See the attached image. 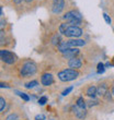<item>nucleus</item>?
Returning <instances> with one entry per match:
<instances>
[{"instance_id":"f257e3e1","label":"nucleus","mask_w":114,"mask_h":120,"mask_svg":"<svg viewBox=\"0 0 114 120\" xmlns=\"http://www.w3.org/2000/svg\"><path fill=\"white\" fill-rule=\"evenodd\" d=\"M37 70V66L34 61H31V60H28V61H24L22 63V66L20 68V75L22 78H28V76L35 74Z\"/></svg>"},{"instance_id":"f03ea898","label":"nucleus","mask_w":114,"mask_h":120,"mask_svg":"<svg viewBox=\"0 0 114 120\" xmlns=\"http://www.w3.org/2000/svg\"><path fill=\"white\" fill-rule=\"evenodd\" d=\"M64 20L66 21L69 25H73V26H78L79 24H81L82 22V16L78 11L71 10L64 15Z\"/></svg>"},{"instance_id":"7ed1b4c3","label":"nucleus","mask_w":114,"mask_h":120,"mask_svg":"<svg viewBox=\"0 0 114 120\" xmlns=\"http://www.w3.org/2000/svg\"><path fill=\"white\" fill-rule=\"evenodd\" d=\"M58 79L63 82H69V81H73L79 76V72L75 69H65L58 72Z\"/></svg>"},{"instance_id":"20e7f679","label":"nucleus","mask_w":114,"mask_h":120,"mask_svg":"<svg viewBox=\"0 0 114 120\" xmlns=\"http://www.w3.org/2000/svg\"><path fill=\"white\" fill-rule=\"evenodd\" d=\"M83 45H86V41L83 39H69V41H61L58 45V50L60 52H64L68 48L79 47V46H83Z\"/></svg>"},{"instance_id":"39448f33","label":"nucleus","mask_w":114,"mask_h":120,"mask_svg":"<svg viewBox=\"0 0 114 120\" xmlns=\"http://www.w3.org/2000/svg\"><path fill=\"white\" fill-rule=\"evenodd\" d=\"M0 58L7 64H13V63H16V59H18L13 52H11L9 50H6V49H1L0 50Z\"/></svg>"},{"instance_id":"423d86ee","label":"nucleus","mask_w":114,"mask_h":120,"mask_svg":"<svg viewBox=\"0 0 114 120\" xmlns=\"http://www.w3.org/2000/svg\"><path fill=\"white\" fill-rule=\"evenodd\" d=\"M64 35L66 37H69V38H76V37H79L82 35V30L80 29L79 26H73V25H69L67 27V30L65 31Z\"/></svg>"},{"instance_id":"0eeeda50","label":"nucleus","mask_w":114,"mask_h":120,"mask_svg":"<svg viewBox=\"0 0 114 120\" xmlns=\"http://www.w3.org/2000/svg\"><path fill=\"white\" fill-rule=\"evenodd\" d=\"M65 8V0H53V7H52V11L55 14H58L64 10Z\"/></svg>"},{"instance_id":"6e6552de","label":"nucleus","mask_w":114,"mask_h":120,"mask_svg":"<svg viewBox=\"0 0 114 120\" xmlns=\"http://www.w3.org/2000/svg\"><path fill=\"white\" fill-rule=\"evenodd\" d=\"M41 83L42 85L44 86H49L54 83V78H53V75L51 73H44L41 76Z\"/></svg>"},{"instance_id":"1a4fd4ad","label":"nucleus","mask_w":114,"mask_h":120,"mask_svg":"<svg viewBox=\"0 0 114 120\" xmlns=\"http://www.w3.org/2000/svg\"><path fill=\"white\" fill-rule=\"evenodd\" d=\"M68 66H69L70 69H79V68H81V66H82V61H81V59L78 57H75V58H71V59H69V61H68Z\"/></svg>"},{"instance_id":"9d476101","label":"nucleus","mask_w":114,"mask_h":120,"mask_svg":"<svg viewBox=\"0 0 114 120\" xmlns=\"http://www.w3.org/2000/svg\"><path fill=\"white\" fill-rule=\"evenodd\" d=\"M64 57L68 58V59H71V58L77 57V55H79V50L76 49V48H68L67 50H65L63 52Z\"/></svg>"},{"instance_id":"9b49d317","label":"nucleus","mask_w":114,"mask_h":120,"mask_svg":"<svg viewBox=\"0 0 114 120\" xmlns=\"http://www.w3.org/2000/svg\"><path fill=\"white\" fill-rule=\"evenodd\" d=\"M97 94H98V89H97V86H94V85L88 86V87H87V90H86V95H87V96H89V97L94 98Z\"/></svg>"},{"instance_id":"f8f14e48","label":"nucleus","mask_w":114,"mask_h":120,"mask_svg":"<svg viewBox=\"0 0 114 120\" xmlns=\"http://www.w3.org/2000/svg\"><path fill=\"white\" fill-rule=\"evenodd\" d=\"M98 89V95H100V96H105V95L108 94V85L105 84V83H102V84H100V85L97 87Z\"/></svg>"},{"instance_id":"ddd939ff","label":"nucleus","mask_w":114,"mask_h":120,"mask_svg":"<svg viewBox=\"0 0 114 120\" xmlns=\"http://www.w3.org/2000/svg\"><path fill=\"white\" fill-rule=\"evenodd\" d=\"M75 114H76V116L78 118H80V119H83V118L86 117V115H87V111H86V109H83V108H80L78 107L76 105V107H75Z\"/></svg>"},{"instance_id":"4468645a","label":"nucleus","mask_w":114,"mask_h":120,"mask_svg":"<svg viewBox=\"0 0 114 120\" xmlns=\"http://www.w3.org/2000/svg\"><path fill=\"white\" fill-rule=\"evenodd\" d=\"M77 106L80 108H83V109H86V101L85 99H83V97H79L78 99H77Z\"/></svg>"},{"instance_id":"2eb2a0df","label":"nucleus","mask_w":114,"mask_h":120,"mask_svg":"<svg viewBox=\"0 0 114 120\" xmlns=\"http://www.w3.org/2000/svg\"><path fill=\"white\" fill-rule=\"evenodd\" d=\"M36 85H38V82L36 81V80H33V81H31V82L26 83L24 86H25L26 89H34Z\"/></svg>"},{"instance_id":"dca6fc26","label":"nucleus","mask_w":114,"mask_h":120,"mask_svg":"<svg viewBox=\"0 0 114 120\" xmlns=\"http://www.w3.org/2000/svg\"><path fill=\"white\" fill-rule=\"evenodd\" d=\"M16 93H18V95H19L20 97L22 98L23 101H30V97H28V96L25 94V93H22V92H18V91H16Z\"/></svg>"},{"instance_id":"f3484780","label":"nucleus","mask_w":114,"mask_h":120,"mask_svg":"<svg viewBox=\"0 0 114 120\" xmlns=\"http://www.w3.org/2000/svg\"><path fill=\"white\" fill-rule=\"evenodd\" d=\"M4 107H6V99L1 96V97H0V110H1V112H3Z\"/></svg>"},{"instance_id":"a211bd4d","label":"nucleus","mask_w":114,"mask_h":120,"mask_svg":"<svg viewBox=\"0 0 114 120\" xmlns=\"http://www.w3.org/2000/svg\"><path fill=\"white\" fill-rule=\"evenodd\" d=\"M4 120H19V117L16 114H10Z\"/></svg>"},{"instance_id":"6ab92c4d","label":"nucleus","mask_w":114,"mask_h":120,"mask_svg":"<svg viewBox=\"0 0 114 120\" xmlns=\"http://www.w3.org/2000/svg\"><path fill=\"white\" fill-rule=\"evenodd\" d=\"M97 71H98V73H103L104 72V64H103L102 62H100L98 64V70H97Z\"/></svg>"},{"instance_id":"aec40b11","label":"nucleus","mask_w":114,"mask_h":120,"mask_svg":"<svg viewBox=\"0 0 114 120\" xmlns=\"http://www.w3.org/2000/svg\"><path fill=\"white\" fill-rule=\"evenodd\" d=\"M46 101H47V97H46V96H42V97L38 99V104L40 105H45L46 104Z\"/></svg>"},{"instance_id":"412c9836","label":"nucleus","mask_w":114,"mask_h":120,"mask_svg":"<svg viewBox=\"0 0 114 120\" xmlns=\"http://www.w3.org/2000/svg\"><path fill=\"white\" fill-rule=\"evenodd\" d=\"M73 91V86H69V87H68V89H66L65 90V91L63 92V93H61V94L64 95V96H66V95H68L70 93V92Z\"/></svg>"},{"instance_id":"4be33fe9","label":"nucleus","mask_w":114,"mask_h":120,"mask_svg":"<svg viewBox=\"0 0 114 120\" xmlns=\"http://www.w3.org/2000/svg\"><path fill=\"white\" fill-rule=\"evenodd\" d=\"M103 18H104V20H105V22L108 23V24H111V18L106 14V13H103Z\"/></svg>"},{"instance_id":"5701e85b","label":"nucleus","mask_w":114,"mask_h":120,"mask_svg":"<svg viewBox=\"0 0 114 120\" xmlns=\"http://www.w3.org/2000/svg\"><path fill=\"white\" fill-rule=\"evenodd\" d=\"M46 118H45L44 115H37L36 117H35V120H45Z\"/></svg>"},{"instance_id":"b1692460","label":"nucleus","mask_w":114,"mask_h":120,"mask_svg":"<svg viewBox=\"0 0 114 120\" xmlns=\"http://www.w3.org/2000/svg\"><path fill=\"white\" fill-rule=\"evenodd\" d=\"M97 104H98V101H92V99H91V101H89L88 106H90V107H91V106H94V105H97Z\"/></svg>"},{"instance_id":"393cba45","label":"nucleus","mask_w":114,"mask_h":120,"mask_svg":"<svg viewBox=\"0 0 114 120\" xmlns=\"http://www.w3.org/2000/svg\"><path fill=\"white\" fill-rule=\"evenodd\" d=\"M22 1H23V0H14V3H16V4H20Z\"/></svg>"},{"instance_id":"a878e982","label":"nucleus","mask_w":114,"mask_h":120,"mask_svg":"<svg viewBox=\"0 0 114 120\" xmlns=\"http://www.w3.org/2000/svg\"><path fill=\"white\" fill-rule=\"evenodd\" d=\"M24 1H25V2H28V3H30V2H32L33 0H24Z\"/></svg>"},{"instance_id":"bb28decb","label":"nucleus","mask_w":114,"mask_h":120,"mask_svg":"<svg viewBox=\"0 0 114 120\" xmlns=\"http://www.w3.org/2000/svg\"><path fill=\"white\" fill-rule=\"evenodd\" d=\"M112 94L114 95V87H113V90H112Z\"/></svg>"},{"instance_id":"cd10ccee","label":"nucleus","mask_w":114,"mask_h":120,"mask_svg":"<svg viewBox=\"0 0 114 120\" xmlns=\"http://www.w3.org/2000/svg\"><path fill=\"white\" fill-rule=\"evenodd\" d=\"M112 64H114V60H113V62H112Z\"/></svg>"}]
</instances>
